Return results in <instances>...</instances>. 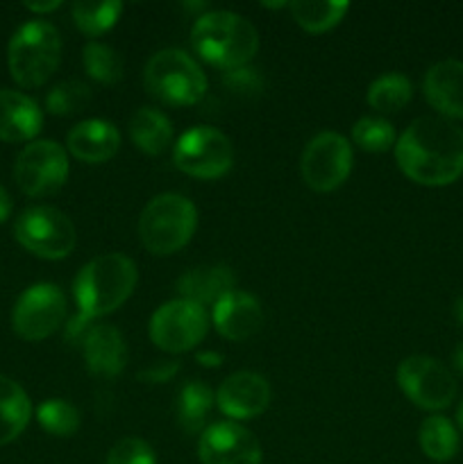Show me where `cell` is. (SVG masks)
<instances>
[{"mask_svg":"<svg viewBox=\"0 0 463 464\" xmlns=\"http://www.w3.org/2000/svg\"><path fill=\"white\" fill-rule=\"evenodd\" d=\"M104 464H157L154 451L139 438H125L113 444Z\"/></svg>","mask_w":463,"mask_h":464,"instance_id":"33","label":"cell"},{"mask_svg":"<svg viewBox=\"0 0 463 464\" xmlns=\"http://www.w3.org/2000/svg\"><path fill=\"white\" fill-rule=\"evenodd\" d=\"M68 152L84 163H104L121 148V134L116 125L100 118L82 121L68 131Z\"/></svg>","mask_w":463,"mask_h":464,"instance_id":"19","label":"cell"},{"mask_svg":"<svg viewBox=\"0 0 463 464\" xmlns=\"http://www.w3.org/2000/svg\"><path fill=\"white\" fill-rule=\"evenodd\" d=\"M82 356L86 370L100 379H116L127 362V347L123 335L112 324H94L80 335Z\"/></svg>","mask_w":463,"mask_h":464,"instance_id":"16","label":"cell"},{"mask_svg":"<svg viewBox=\"0 0 463 464\" xmlns=\"http://www.w3.org/2000/svg\"><path fill=\"white\" fill-rule=\"evenodd\" d=\"M352 140L366 152H389L395 145V127L384 118L363 116L354 122Z\"/></svg>","mask_w":463,"mask_h":464,"instance_id":"31","label":"cell"},{"mask_svg":"<svg viewBox=\"0 0 463 464\" xmlns=\"http://www.w3.org/2000/svg\"><path fill=\"white\" fill-rule=\"evenodd\" d=\"M82 63L86 75L100 84H116L123 77L121 54L104 44H86L82 50Z\"/></svg>","mask_w":463,"mask_h":464,"instance_id":"29","label":"cell"},{"mask_svg":"<svg viewBox=\"0 0 463 464\" xmlns=\"http://www.w3.org/2000/svg\"><path fill=\"white\" fill-rule=\"evenodd\" d=\"M398 385L404 397L422 411H443L457 397L452 372L431 356H409L398 367Z\"/></svg>","mask_w":463,"mask_h":464,"instance_id":"9","label":"cell"},{"mask_svg":"<svg viewBox=\"0 0 463 464\" xmlns=\"http://www.w3.org/2000/svg\"><path fill=\"white\" fill-rule=\"evenodd\" d=\"M91 102V89L84 82L68 80L62 84L53 86L45 95V109L54 116H73V113L86 109Z\"/></svg>","mask_w":463,"mask_h":464,"instance_id":"32","label":"cell"},{"mask_svg":"<svg viewBox=\"0 0 463 464\" xmlns=\"http://www.w3.org/2000/svg\"><path fill=\"white\" fill-rule=\"evenodd\" d=\"M425 98L440 118H463V62L445 59L427 71L422 82Z\"/></svg>","mask_w":463,"mask_h":464,"instance_id":"18","label":"cell"},{"mask_svg":"<svg viewBox=\"0 0 463 464\" xmlns=\"http://www.w3.org/2000/svg\"><path fill=\"white\" fill-rule=\"evenodd\" d=\"M73 21L77 30L86 36H100L103 32L116 25L123 12V3L118 0H103V3H75L71 7Z\"/></svg>","mask_w":463,"mask_h":464,"instance_id":"28","label":"cell"},{"mask_svg":"<svg viewBox=\"0 0 463 464\" xmlns=\"http://www.w3.org/2000/svg\"><path fill=\"white\" fill-rule=\"evenodd\" d=\"M145 89L153 98L171 107H189L200 102L207 93V77L184 50H159L145 63Z\"/></svg>","mask_w":463,"mask_h":464,"instance_id":"6","label":"cell"},{"mask_svg":"<svg viewBox=\"0 0 463 464\" xmlns=\"http://www.w3.org/2000/svg\"><path fill=\"white\" fill-rule=\"evenodd\" d=\"M32 417V403L16 381L0 374V447L14 442Z\"/></svg>","mask_w":463,"mask_h":464,"instance_id":"22","label":"cell"},{"mask_svg":"<svg viewBox=\"0 0 463 464\" xmlns=\"http://www.w3.org/2000/svg\"><path fill=\"white\" fill-rule=\"evenodd\" d=\"M413 98V86L402 72H384L368 86V104L381 113H395Z\"/></svg>","mask_w":463,"mask_h":464,"instance_id":"26","label":"cell"},{"mask_svg":"<svg viewBox=\"0 0 463 464\" xmlns=\"http://www.w3.org/2000/svg\"><path fill=\"white\" fill-rule=\"evenodd\" d=\"M195 358H198L200 365H204V367H218L222 362L221 353H213V352H200Z\"/></svg>","mask_w":463,"mask_h":464,"instance_id":"38","label":"cell"},{"mask_svg":"<svg viewBox=\"0 0 463 464\" xmlns=\"http://www.w3.org/2000/svg\"><path fill=\"white\" fill-rule=\"evenodd\" d=\"M352 170V145L336 131H322L309 140L300 159V175L316 193H330L343 186Z\"/></svg>","mask_w":463,"mask_h":464,"instance_id":"10","label":"cell"},{"mask_svg":"<svg viewBox=\"0 0 463 464\" xmlns=\"http://www.w3.org/2000/svg\"><path fill=\"white\" fill-rule=\"evenodd\" d=\"M457 320L461 322V326H463V297L457 302Z\"/></svg>","mask_w":463,"mask_h":464,"instance_id":"40","label":"cell"},{"mask_svg":"<svg viewBox=\"0 0 463 464\" xmlns=\"http://www.w3.org/2000/svg\"><path fill=\"white\" fill-rule=\"evenodd\" d=\"M454 367H457V370L463 374V343L458 344L457 352H454Z\"/></svg>","mask_w":463,"mask_h":464,"instance_id":"39","label":"cell"},{"mask_svg":"<svg viewBox=\"0 0 463 464\" xmlns=\"http://www.w3.org/2000/svg\"><path fill=\"white\" fill-rule=\"evenodd\" d=\"M139 281V270L134 261L123 254H103L95 256L77 272L73 295L80 313L75 320L68 324L66 340L73 343L77 335L84 334V326L95 317L109 315L118 306L127 302V297L134 290Z\"/></svg>","mask_w":463,"mask_h":464,"instance_id":"2","label":"cell"},{"mask_svg":"<svg viewBox=\"0 0 463 464\" xmlns=\"http://www.w3.org/2000/svg\"><path fill=\"white\" fill-rule=\"evenodd\" d=\"M222 82H225L227 89H232L234 93H241V95L259 93L263 86V77L259 75L257 68H248V66L227 71L225 77H222Z\"/></svg>","mask_w":463,"mask_h":464,"instance_id":"34","label":"cell"},{"mask_svg":"<svg viewBox=\"0 0 463 464\" xmlns=\"http://www.w3.org/2000/svg\"><path fill=\"white\" fill-rule=\"evenodd\" d=\"M36 421L45 433L54 435V438H71L80 429V412L73 403L50 399L36 408Z\"/></svg>","mask_w":463,"mask_h":464,"instance_id":"30","label":"cell"},{"mask_svg":"<svg viewBox=\"0 0 463 464\" xmlns=\"http://www.w3.org/2000/svg\"><path fill=\"white\" fill-rule=\"evenodd\" d=\"M191 44L200 59L227 72L248 66L259 50V34L241 14L213 9L198 16L191 30Z\"/></svg>","mask_w":463,"mask_h":464,"instance_id":"3","label":"cell"},{"mask_svg":"<svg viewBox=\"0 0 463 464\" xmlns=\"http://www.w3.org/2000/svg\"><path fill=\"white\" fill-rule=\"evenodd\" d=\"M177 170L195 179H218L227 175L234 163L232 140L216 127L200 125L184 131L172 150Z\"/></svg>","mask_w":463,"mask_h":464,"instance_id":"8","label":"cell"},{"mask_svg":"<svg viewBox=\"0 0 463 464\" xmlns=\"http://www.w3.org/2000/svg\"><path fill=\"white\" fill-rule=\"evenodd\" d=\"M420 449L429 460L448 462L457 456L458 451V433L452 421L443 415H431L422 421L420 433Z\"/></svg>","mask_w":463,"mask_h":464,"instance_id":"25","label":"cell"},{"mask_svg":"<svg viewBox=\"0 0 463 464\" xmlns=\"http://www.w3.org/2000/svg\"><path fill=\"white\" fill-rule=\"evenodd\" d=\"M177 370H180L177 362L162 361L159 365L139 372V381H143V383H166V381H171L172 374H177Z\"/></svg>","mask_w":463,"mask_h":464,"instance_id":"35","label":"cell"},{"mask_svg":"<svg viewBox=\"0 0 463 464\" xmlns=\"http://www.w3.org/2000/svg\"><path fill=\"white\" fill-rule=\"evenodd\" d=\"M198 227V208L189 198L163 193L150 199L139 218V240L150 254L168 256L184 247Z\"/></svg>","mask_w":463,"mask_h":464,"instance_id":"5","label":"cell"},{"mask_svg":"<svg viewBox=\"0 0 463 464\" xmlns=\"http://www.w3.org/2000/svg\"><path fill=\"white\" fill-rule=\"evenodd\" d=\"M14 236L27 252L45 261L66 258L77 240L71 218L53 207L25 208L14 225Z\"/></svg>","mask_w":463,"mask_h":464,"instance_id":"7","label":"cell"},{"mask_svg":"<svg viewBox=\"0 0 463 464\" xmlns=\"http://www.w3.org/2000/svg\"><path fill=\"white\" fill-rule=\"evenodd\" d=\"M62 7V3L59 0H53V3H25V9H30V12L34 14H48V12H54V9Z\"/></svg>","mask_w":463,"mask_h":464,"instance_id":"37","label":"cell"},{"mask_svg":"<svg viewBox=\"0 0 463 464\" xmlns=\"http://www.w3.org/2000/svg\"><path fill=\"white\" fill-rule=\"evenodd\" d=\"M395 159L416 184H454L463 175V130L438 116L416 118L395 140Z\"/></svg>","mask_w":463,"mask_h":464,"instance_id":"1","label":"cell"},{"mask_svg":"<svg viewBox=\"0 0 463 464\" xmlns=\"http://www.w3.org/2000/svg\"><path fill=\"white\" fill-rule=\"evenodd\" d=\"M213 326L218 334L234 343L252 338L263 324V311L257 297L241 290H232L213 304Z\"/></svg>","mask_w":463,"mask_h":464,"instance_id":"17","label":"cell"},{"mask_svg":"<svg viewBox=\"0 0 463 464\" xmlns=\"http://www.w3.org/2000/svg\"><path fill=\"white\" fill-rule=\"evenodd\" d=\"M213 399L216 397H213L212 388L200 383V381H189V383L182 385L180 397H177L175 403L177 426L189 435L198 433L204 426L209 411H212Z\"/></svg>","mask_w":463,"mask_h":464,"instance_id":"24","label":"cell"},{"mask_svg":"<svg viewBox=\"0 0 463 464\" xmlns=\"http://www.w3.org/2000/svg\"><path fill=\"white\" fill-rule=\"evenodd\" d=\"M9 213H12V198H9L7 190L0 186V225H3L5 220L9 218Z\"/></svg>","mask_w":463,"mask_h":464,"instance_id":"36","label":"cell"},{"mask_svg":"<svg viewBox=\"0 0 463 464\" xmlns=\"http://www.w3.org/2000/svg\"><path fill=\"white\" fill-rule=\"evenodd\" d=\"M66 320V297L54 284H34L16 299L12 326L23 340L50 338Z\"/></svg>","mask_w":463,"mask_h":464,"instance_id":"13","label":"cell"},{"mask_svg":"<svg viewBox=\"0 0 463 464\" xmlns=\"http://www.w3.org/2000/svg\"><path fill=\"white\" fill-rule=\"evenodd\" d=\"M207 311L189 299H172L159 306L150 320V340L168 353L191 352L207 335Z\"/></svg>","mask_w":463,"mask_h":464,"instance_id":"12","label":"cell"},{"mask_svg":"<svg viewBox=\"0 0 463 464\" xmlns=\"http://www.w3.org/2000/svg\"><path fill=\"white\" fill-rule=\"evenodd\" d=\"M236 285L234 270L227 266H200L184 272L177 279V293L182 299L198 304V306H212L218 299L232 293Z\"/></svg>","mask_w":463,"mask_h":464,"instance_id":"21","label":"cell"},{"mask_svg":"<svg viewBox=\"0 0 463 464\" xmlns=\"http://www.w3.org/2000/svg\"><path fill=\"white\" fill-rule=\"evenodd\" d=\"M44 113L25 93L0 89V140L25 143L41 131Z\"/></svg>","mask_w":463,"mask_h":464,"instance_id":"20","label":"cell"},{"mask_svg":"<svg viewBox=\"0 0 463 464\" xmlns=\"http://www.w3.org/2000/svg\"><path fill=\"white\" fill-rule=\"evenodd\" d=\"M457 420H458V426L463 429V401H461V406H458V411H457Z\"/></svg>","mask_w":463,"mask_h":464,"instance_id":"41","label":"cell"},{"mask_svg":"<svg viewBox=\"0 0 463 464\" xmlns=\"http://www.w3.org/2000/svg\"><path fill=\"white\" fill-rule=\"evenodd\" d=\"M68 154L54 140H32L14 163V179L30 198L53 195L66 184Z\"/></svg>","mask_w":463,"mask_h":464,"instance_id":"11","label":"cell"},{"mask_svg":"<svg viewBox=\"0 0 463 464\" xmlns=\"http://www.w3.org/2000/svg\"><path fill=\"white\" fill-rule=\"evenodd\" d=\"M216 403L232 420H254L271 406V385L257 372H236L221 383Z\"/></svg>","mask_w":463,"mask_h":464,"instance_id":"15","label":"cell"},{"mask_svg":"<svg viewBox=\"0 0 463 464\" xmlns=\"http://www.w3.org/2000/svg\"><path fill=\"white\" fill-rule=\"evenodd\" d=\"M198 456L202 464H261V444L241 424L221 421L200 435Z\"/></svg>","mask_w":463,"mask_h":464,"instance_id":"14","label":"cell"},{"mask_svg":"<svg viewBox=\"0 0 463 464\" xmlns=\"http://www.w3.org/2000/svg\"><path fill=\"white\" fill-rule=\"evenodd\" d=\"M291 14H293L295 23H298L302 30L311 32V34H320V32L331 30L334 25H339L340 21L348 14L350 5L348 3H289Z\"/></svg>","mask_w":463,"mask_h":464,"instance_id":"27","label":"cell"},{"mask_svg":"<svg viewBox=\"0 0 463 464\" xmlns=\"http://www.w3.org/2000/svg\"><path fill=\"white\" fill-rule=\"evenodd\" d=\"M62 62V39L48 21H30L14 32L7 48L9 75L23 89L44 86Z\"/></svg>","mask_w":463,"mask_h":464,"instance_id":"4","label":"cell"},{"mask_svg":"<svg viewBox=\"0 0 463 464\" xmlns=\"http://www.w3.org/2000/svg\"><path fill=\"white\" fill-rule=\"evenodd\" d=\"M130 139L141 152L162 154L172 140V125L159 109L143 107L132 116L130 121Z\"/></svg>","mask_w":463,"mask_h":464,"instance_id":"23","label":"cell"}]
</instances>
